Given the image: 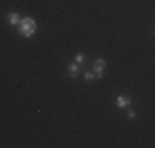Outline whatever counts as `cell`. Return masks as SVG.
<instances>
[{"instance_id":"1","label":"cell","mask_w":155,"mask_h":148,"mask_svg":"<svg viewBox=\"0 0 155 148\" xmlns=\"http://www.w3.org/2000/svg\"><path fill=\"white\" fill-rule=\"evenodd\" d=\"M18 27V31H20V35L27 36V38H30L33 36V33L36 31V21L33 20V18L27 17V18H21L20 23L17 25Z\"/></svg>"},{"instance_id":"2","label":"cell","mask_w":155,"mask_h":148,"mask_svg":"<svg viewBox=\"0 0 155 148\" xmlns=\"http://www.w3.org/2000/svg\"><path fill=\"white\" fill-rule=\"evenodd\" d=\"M106 66H107V63H106V59H102V58H99V59H96V61H94L93 69L96 71V77H97V79H101V77H102V72H104Z\"/></svg>"},{"instance_id":"3","label":"cell","mask_w":155,"mask_h":148,"mask_svg":"<svg viewBox=\"0 0 155 148\" xmlns=\"http://www.w3.org/2000/svg\"><path fill=\"white\" fill-rule=\"evenodd\" d=\"M7 21H8L12 27H17V25L20 23V17H18V13H15V12H10V13H7Z\"/></svg>"},{"instance_id":"4","label":"cell","mask_w":155,"mask_h":148,"mask_svg":"<svg viewBox=\"0 0 155 148\" xmlns=\"http://www.w3.org/2000/svg\"><path fill=\"white\" fill-rule=\"evenodd\" d=\"M130 97H124V95H119V97L116 99V104H117V107H129L130 105Z\"/></svg>"},{"instance_id":"5","label":"cell","mask_w":155,"mask_h":148,"mask_svg":"<svg viewBox=\"0 0 155 148\" xmlns=\"http://www.w3.org/2000/svg\"><path fill=\"white\" fill-rule=\"evenodd\" d=\"M78 72H79V64L73 63V64L68 66V74H69V77H76Z\"/></svg>"},{"instance_id":"6","label":"cell","mask_w":155,"mask_h":148,"mask_svg":"<svg viewBox=\"0 0 155 148\" xmlns=\"http://www.w3.org/2000/svg\"><path fill=\"white\" fill-rule=\"evenodd\" d=\"M96 79V76L91 71H87L86 74H84V81H86V82H91V81H94Z\"/></svg>"},{"instance_id":"7","label":"cell","mask_w":155,"mask_h":148,"mask_svg":"<svg viewBox=\"0 0 155 148\" xmlns=\"http://www.w3.org/2000/svg\"><path fill=\"white\" fill-rule=\"evenodd\" d=\"M74 59H76V64H83V63H84V54L83 53H78Z\"/></svg>"},{"instance_id":"8","label":"cell","mask_w":155,"mask_h":148,"mask_svg":"<svg viewBox=\"0 0 155 148\" xmlns=\"http://www.w3.org/2000/svg\"><path fill=\"white\" fill-rule=\"evenodd\" d=\"M127 117H129V118H135V112H134L132 109H129V110H127Z\"/></svg>"}]
</instances>
